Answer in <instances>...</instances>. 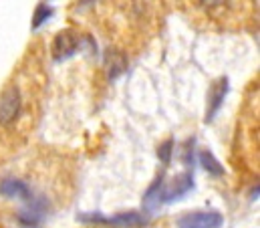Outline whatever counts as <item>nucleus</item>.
Listing matches in <instances>:
<instances>
[{
	"label": "nucleus",
	"instance_id": "4",
	"mask_svg": "<svg viewBox=\"0 0 260 228\" xmlns=\"http://www.w3.org/2000/svg\"><path fill=\"white\" fill-rule=\"evenodd\" d=\"M226 89H228V85H226V79L218 85V91H214L212 93V105H210V111H208V119H212V115L218 111V107H220V103H222V99H224V95H226Z\"/></svg>",
	"mask_w": 260,
	"mask_h": 228
},
{
	"label": "nucleus",
	"instance_id": "3",
	"mask_svg": "<svg viewBox=\"0 0 260 228\" xmlns=\"http://www.w3.org/2000/svg\"><path fill=\"white\" fill-rule=\"evenodd\" d=\"M222 216L218 212H190L178 220L180 228H220Z\"/></svg>",
	"mask_w": 260,
	"mask_h": 228
},
{
	"label": "nucleus",
	"instance_id": "6",
	"mask_svg": "<svg viewBox=\"0 0 260 228\" xmlns=\"http://www.w3.org/2000/svg\"><path fill=\"white\" fill-rule=\"evenodd\" d=\"M51 16V8H47V4H43L39 10H37V14H35V28L43 22V18H49Z\"/></svg>",
	"mask_w": 260,
	"mask_h": 228
},
{
	"label": "nucleus",
	"instance_id": "2",
	"mask_svg": "<svg viewBox=\"0 0 260 228\" xmlns=\"http://www.w3.org/2000/svg\"><path fill=\"white\" fill-rule=\"evenodd\" d=\"M192 4L210 20H232V14L238 10L240 0H192Z\"/></svg>",
	"mask_w": 260,
	"mask_h": 228
},
{
	"label": "nucleus",
	"instance_id": "1",
	"mask_svg": "<svg viewBox=\"0 0 260 228\" xmlns=\"http://www.w3.org/2000/svg\"><path fill=\"white\" fill-rule=\"evenodd\" d=\"M30 93L12 81L0 93V135L22 133L30 125Z\"/></svg>",
	"mask_w": 260,
	"mask_h": 228
},
{
	"label": "nucleus",
	"instance_id": "5",
	"mask_svg": "<svg viewBox=\"0 0 260 228\" xmlns=\"http://www.w3.org/2000/svg\"><path fill=\"white\" fill-rule=\"evenodd\" d=\"M202 162H204V166H206V170H210L212 174H220L222 168H220V164L212 158V154H208V152H204L202 154Z\"/></svg>",
	"mask_w": 260,
	"mask_h": 228
}]
</instances>
